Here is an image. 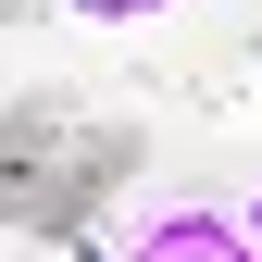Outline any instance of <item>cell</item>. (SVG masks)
<instances>
[{
	"label": "cell",
	"instance_id": "cell-2",
	"mask_svg": "<svg viewBox=\"0 0 262 262\" xmlns=\"http://www.w3.org/2000/svg\"><path fill=\"white\" fill-rule=\"evenodd\" d=\"M125 262H262L237 237V212H212V200H175V212H150L138 237H125Z\"/></svg>",
	"mask_w": 262,
	"mask_h": 262
},
{
	"label": "cell",
	"instance_id": "cell-5",
	"mask_svg": "<svg viewBox=\"0 0 262 262\" xmlns=\"http://www.w3.org/2000/svg\"><path fill=\"white\" fill-rule=\"evenodd\" d=\"M237 237H250V250H262V187H250V212H237Z\"/></svg>",
	"mask_w": 262,
	"mask_h": 262
},
{
	"label": "cell",
	"instance_id": "cell-4",
	"mask_svg": "<svg viewBox=\"0 0 262 262\" xmlns=\"http://www.w3.org/2000/svg\"><path fill=\"white\" fill-rule=\"evenodd\" d=\"M38 13H50V0H0V25H38Z\"/></svg>",
	"mask_w": 262,
	"mask_h": 262
},
{
	"label": "cell",
	"instance_id": "cell-1",
	"mask_svg": "<svg viewBox=\"0 0 262 262\" xmlns=\"http://www.w3.org/2000/svg\"><path fill=\"white\" fill-rule=\"evenodd\" d=\"M50 138H62V113H50V100H38V113H13V125H0V175H25V162H38ZM125 162H138V138H113V125H100V150H88L75 175H62V225H75L88 200H100V187L125 175Z\"/></svg>",
	"mask_w": 262,
	"mask_h": 262
},
{
	"label": "cell",
	"instance_id": "cell-3",
	"mask_svg": "<svg viewBox=\"0 0 262 262\" xmlns=\"http://www.w3.org/2000/svg\"><path fill=\"white\" fill-rule=\"evenodd\" d=\"M50 13H75V25H150V13H175V0H50Z\"/></svg>",
	"mask_w": 262,
	"mask_h": 262
}]
</instances>
